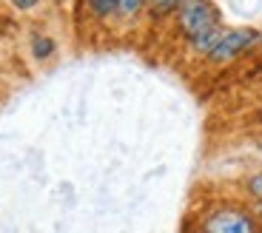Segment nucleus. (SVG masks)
<instances>
[{"mask_svg": "<svg viewBox=\"0 0 262 233\" xmlns=\"http://www.w3.org/2000/svg\"><path fill=\"white\" fill-rule=\"evenodd\" d=\"M194 233H262V222L245 199H214L196 214Z\"/></svg>", "mask_w": 262, "mask_h": 233, "instance_id": "nucleus-1", "label": "nucleus"}, {"mask_svg": "<svg viewBox=\"0 0 262 233\" xmlns=\"http://www.w3.org/2000/svg\"><path fill=\"white\" fill-rule=\"evenodd\" d=\"M223 23V9L214 0H185L177 12L171 14V26L183 43H188L191 37H196L200 32Z\"/></svg>", "mask_w": 262, "mask_h": 233, "instance_id": "nucleus-2", "label": "nucleus"}, {"mask_svg": "<svg viewBox=\"0 0 262 233\" xmlns=\"http://www.w3.org/2000/svg\"><path fill=\"white\" fill-rule=\"evenodd\" d=\"M254 45H259V29H251V26L228 29L223 34V40L214 45V52L205 57V63L208 65H231L243 54H248Z\"/></svg>", "mask_w": 262, "mask_h": 233, "instance_id": "nucleus-3", "label": "nucleus"}, {"mask_svg": "<svg viewBox=\"0 0 262 233\" xmlns=\"http://www.w3.org/2000/svg\"><path fill=\"white\" fill-rule=\"evenodd\" d=\"M228 32V26L225 23H216V26L205 29V32H200L196 37H191L188 43H185V49H188V54H194V57H208L211 52H214V45L223 40V34Z\"/></svg>", "mask_w": 262, "mask_h": 233, "instance_id": "nucleus-4", "label": "nucleus"}, {"mask_svg": "<svg viewBox=\"0 0 262 233\" xmlns=\"http://www.w3.org/2000/svg\"><path fill=\"white\" fill-rule=\"evenodd\" d=\"M239 199L262 202V168H254L239 179Z\"/></svg>", "mask_w": 262, "mask_h": 233, "instance_id": "nucleus-5", "label": "nucleus"}, {"mask_svg": "<svg viewBox=\"0 0 262 233\" xmlns=\"http://www.w3.org/2000/svg\"><path fill=\"white\" fill-rule=\"evenodd\" d=\"M85 12H89V17L105 23L117 14V0H85Z\"/></svg>", "mask_w": 262, "mask_h": 233, "instance_id": "nucleus-6", "label": "nucleus"}, {"mask_svg": "<svg viewBox=\"0 0 262 233\" xmlns=\"http://www.w3.org/2000/svg\"><path fill=\"white\" fill-rule=\"evenodd\" d=\"M148 12V0H117V20H137Z\"/></svg>", "mask_w": 262, "mask_h": 233, "instance_id": "nucleus-7", "label": "nucleus"}, {"mask_svg": "<svg viewBox=\"0 0 262 233\" xmlns=\"http://www.w3.org/2000/svg\"><path fill=\"white\" fill-rule=\"evenodd\" d=\"M54 52H57V43H54L49 34H32V54L34 60H49L54 57Z\"/></svg>", "mask_w": 262, "mask_h": 233, "instance_id": "nucleus-8", "label": "nucleus"}, {"mask_svg": "<svg viewBox=\"0 0 262 233\" xmlns=\"http://www.w3.org/2000/svg\"><path fill=\"white\" fill-rule=\"evenodd\" d=\"M183 3H185V0H148V14H151L154 20L171 17V14L177 12Z\"/></svg>", "mask_w": 262, "mask_h": 233, "instance_id": "nucleus-9", "label": "nucleus"}, {"mask_svg": "<svg viewBox=\"0 0 262 233\" xmlns=\"http://www.w3.org/2000/svg\"><path fill=\"white\" fill-rule=\"evenodd\" d=\"M12 3V9H17V12H34V9L40 6V0H9Z\"/></svg>", "mask_w": 262, "mask_h": 233, "instance_id": "nucleus-10", "label": "nucleus"}, {"mask_svg": "<svg viewBox=\"0 0 262 233\" xmlns=\"http://www.w3.org/2000/svg\"><path fill=\"white\" fill-rule=\"evenodd\" d=\"M251 151H254V154L259 156V162H262V131H256V134L251 136Z\"/></svg>", "mask_w": 262, "mask_h": 233, "instance_id": "nucleus-11", "label": "nucleus"}, {"mask_svg": "<svg viewBox=\"0 0 262 233\" xmlns=\"http://www.w3.org/2000/svg\"><path fill=\"white\" fill-rule=\"evenodd\" d=\"M248 205H251V211L256 214V219L262 222V202H248Z\"/></svg>", "mask_w": 262, "mask_h": 233, "instance_id": "nucleus-12", "label": "nucleus"}, {"mask_svg": "<svg viewBox=\"0 0 262 233\" xmlns=\"http://www.w3.org/2000/svg\"><path fill=\"white\" fill-rule=\"evenodd\" d=\"M254 123H256V131H262V105L254 111Z\"/></svg>", "mask_w": 262, "mask_h": 233, "instance_id": "nucleus-13", "label": "nucleus"}, {"mask_svg": "<svg viewBox=\"0 0 262 233\" xmlns=\"http://www.w3.org/2000/svg\"><path fill=\"white\" fill-rule=\"evenodd\" d=\"M259 45H262V29H259Z\"/></svg>", "mask_w": 262, "mask_h": 233, "instance_id": "nucleus-14", "label": "nucleus"}]
</instances>
